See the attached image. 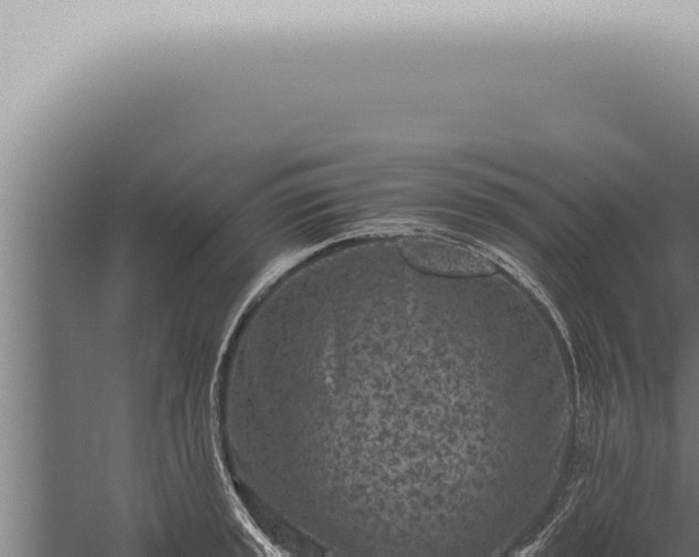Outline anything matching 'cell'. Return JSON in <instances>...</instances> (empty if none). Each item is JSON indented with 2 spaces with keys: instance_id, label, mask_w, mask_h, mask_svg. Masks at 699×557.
I'll return each mask as SVG.
<instances>
[{
  "instance_id": "6da1fadb",
  "label": "cell",
  "mask_w": 699,
  "mask_h": 557,
  "mask_svg": "<svg viewBox=\"0 0 699 557\" xmlns=\"http://www.w3.org/2000/svg\"><path fill=\"white\" fill-rule=\"evenodd\" d=\"M397 248L409 264L432 273L451 276L492 274L494 264L483 254L456 242L427 237H407Z\"/></svg>"
}]
</instances>
